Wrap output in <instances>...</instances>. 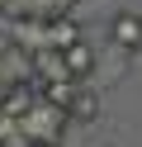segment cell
<instances>
[{"instance_id":"obj_9","label":"cell","mask_w":142,"mask_h":147,"mask_svg":"<svg viewBox=\"0 0 142 147\" xmlns=\"http://www.w3.org/2000/svg\"><path fill=\"white\" fill-rule=\"evenodd\" d=\"M5 10H9V0H0V14H5Z\"/></svg>"},{"instance_id":"obj_6","label":"cell","mask_w":142,"mask_h":147,"mask_svg":"<svg viewBox=\"0 0 142 147\" xmlns=\"http://www.w3.org/2000/svg\"><path fill=\"white\" fill-rule=\"evenodd\" d=\"M81 43V29L76 19H47V52H66Z\"/></svg>"},{"instance_id":"obj_5","label":"cell","mask_w":142,"mask_h":147,"mask_svg":"<svg viewBox=\"0 0 142 147\" xmlns=\"http://www.w3.org/2000/svg\"><path fill=\"white\" fill-rule=\"evenodd\" d=\"M33 105H38V95H33L28 86H9L5 95H0V114H5V119H14V123H19V119H24Z\"/></svg>"},{"instance_id":"obj_8","label":"cell","mask_w":142,"mask_h":147,"mask_svg":"<svg viewBox=\"0 0 142 147\" xmlns=\"http://www.w3.org/2000/svg\"><path fill=\"white\" fill-rule=\"evenodd\" d=\"M100 114V95H95L90 86H81L71 95V105H66V119H76V123H90V119Z\"/></svg>"},{"instance_id":"obj_2","label":"cell","mask_w":142,"mask_h":147,"mask_svg":"<svg viewBox=\"0 0 142 147\" xmlns=\"http://www.w3.org/2000/svg\"><path fill=\"white\" fill-rule=\"evenodd\" d=\"M9 43L24 48L28 57H38V52H47V24L43 19H14L9 24Z\"/></svg>"},{"instance_id":"obj_4","label":"cell","mask_w":142,"mask_h":147,"mask_svg":"<svg viewBox=\"0 0 142 147\" xmlns=\"http://www.w3.org/2000/svg\"><path fill=\"white\" fill-rule=\"evenodd\" d=\"M28 62H33V76L43 81V86H62V81H71L62 52H38V57H28Z\"/></svg>"},{"instance_id":"obj_3","label":"cell","mask_w":142,"mask_h":147,"mask_svg":"<svg viewBox=\"0 0 142 147\" xmlns=\"http://www.w3.org/2000/svg\"><path fill=\"white\" fill-rule=\"evenodd\" d=\"M109 38H114V48H118V52H142V14H133V10L114 14Z\"/></svg>"},{"instance_id":"obj_7","label":"cell","mask_w":142,"mask_h":147,"mask_svg":"<svg viewBox=\"0 0 142 147\" xmlns=\"http://www.w3.org/2000/svg\"><path fill=\"white\" fill-rule=\"evenodd\" d=\"M62 57H66V71H71V81H81V86H85V76L95 71V48H90V43L81 38L76 48H66Z\"/></svg>"},{"instance_id":"obj_1","label":"cell","mask_w":142,"mask_h":147,"mask_svg":"<svg viewBox=\"0 0 142 147\" xmlns=\"http://www.w3.org/2000/svg\"><path fill=\"white\" fill-rule=\"evenodd\" d=\"M66 109H57V105H47L43 95H38V105L28 109L24 119H19V133L28 138L33 147H62V138H66Z\"/></svg>"}]
</instances>
